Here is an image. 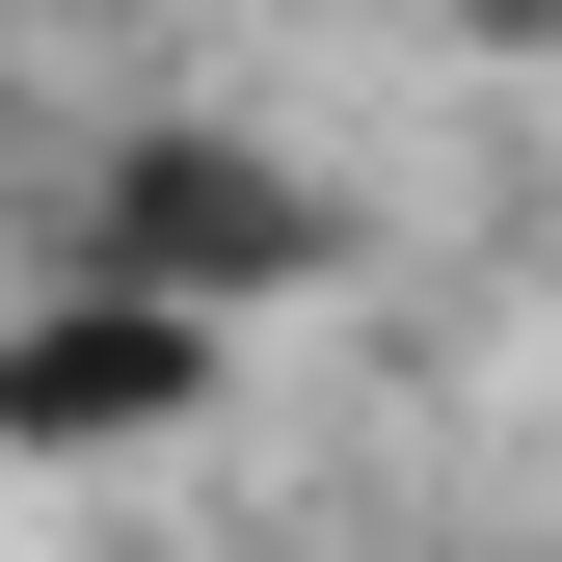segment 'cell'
I'll return each instance as SVG.
<instances>
[{"instance_id": "6da1fadb", "label": "cell", "mask_w": 562, "mask_h": 562, "mask_svg": "<svg viewBox=\"0 0 562 562\" xmlns=\"http://www.w3.org/2000/svg\"><path fill=\"white\" fill-rule=\"evenodd\" d=\"M295 268H322V188L295 161H241V134H134L108 161V295L241 322V295H295Z\"/></svg>"}, {"instance_id": "7a4b0ae2", "label": "cell", "mask_w": 562, "mask_h": 562, "mask_svg": "<svg viewBox=\"0 0 562 562\" xmlns=\"http://www.w3.org/2000/svg\"><path fill=\"white\" fill-rule=\"evenodd\" d=\"M215 402V322L161 295H27L0 322V456H108V429H188Z\"/></svg>"}, {"instance_id": "3957f363", "label": "cell", "mask_w": 562, "mask_h": 562, "mask_svg": "<svg viewBox=\"0 0 562 562\" xmlns=\"http://www.w3.org/2000/svg\"><path fill=\"white\" fill-rule=\"evenodd\" d=\"M482 27H536V0H482Z\"/></svg>"}]
</instances>
